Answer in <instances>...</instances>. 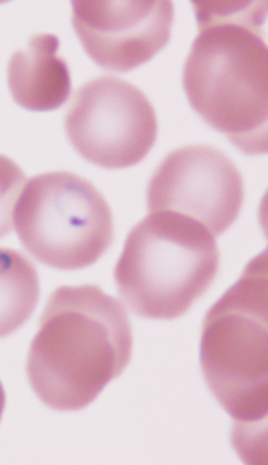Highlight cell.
Returning <instances> with one entry per match:
<instances>
[{"label": "cell", "mask_w": 268, "mask_h": 465, "mask_svg": "<svg viewBox=\"0 0 268 465\" xmlns=\"http://www.w3.org/2000/svg\"><path fill=\"white\" fill-rule=\"evenodd\" d=\"M243 176L236 163L212 145H186L161 161L147 189L150 213L171 212L221 236L243 208Z\"/></svg>", "instance_id": "7"}, {"label": "cell", "mask_w": 268, "mask_h": 465, "mask_svg": "<svg viewBox=\"0 0 268 465\" xmlns=\"http://www.w3.org/2000/svg\"><path fill=\"white\" fill-rule=\"evenodd\" d=\"M199 35L185 65L186 98L247 155L267 153L268 48L260 2H194Z\"/></svg>", "instance_id": "1"}, {"label": "cell", "mask_w": 268, "mask_h": 465, "mask_svg": "<svg viewBox=\"0 0 268 465\" xmlns=\"http://www.w3.org/2000/svg\"><path fill=\"white\" fill-rule=\"evenodd\" d=\"M25 181L19 165L0 154V239L6 237L15 227V212Z\"/></svg>", "instance_id": "11"}, {"label": "cell", "mask_w": 268, "mask_h": 465, "mask_svg": "<svg viewBox=\"0 0 268 465\" xmlns=\"http://www.w3.org/2000/svg\"><path fill=\"white\" fill-rule=\"evenodd\" d=\"M5 405H6V395H5L4 385L0 382V419L4 415Z\"/></svg>", "instance_id": "12"}, {"label": "cell", "mask_w": 268, "mask_h": 465, "mask_svg": "<svg viewBox=\"0 0 268 465\" xmlns=\"http://www.w3.org/2000/svg\"><path fill=\"white\" fill-rule=\"evenodd\" d=\"M58 48L55 35H37L10 58L7 84L13 101L23 109L57 111L70 98V68L58 55Z\"/></svg>", "instance_id": "9"}, {"label": "cell", "mask_w": 268, "mask_h": 465, "mask_svg": "<svg viewBox=\"0 0 268 465\" xmlns=\"http://www.w3.org/2000/svg\"><path fill=\"white\" fill-rule=\"evenodd\" d=\"M65 130L84 160L104 170H122L152 152L158 124L152 102L137 86L101 76L76 91Z\"/></svg>", "instance_id": "6"}, {"label": "cell", "mask_w": 268, "mask_h": 465, "mask_svg": "<svg viewBox=\"0 0 268 465\" xmlns=\"http://www.w3.org/2000/svg\"><path fill=\"white\" fill-rule=\"evenodd\" d=\"M124 305L96 285L61 286L48 298L27 357L38 400L60 412L85 409L132 359Z\"/></svg>", "instance_id": "2"}, {"label": "cell", "mask_w": 268, "mask_h": 465, "mask_svg": "<svg viewBox=\"0 0 268 465\" xmlns=\"http://www.w3.org/2000/svg\"><path fill=\"white\" fill-rule=\"evenodd\" d=\"M201 368L206 385L233 419L234 437L265 425L268 413L267 252L247 265L240 280L203 321Z\"/></svg>", "instance_id": "3"}, {"label": "cell", "mask_w": 268, "mask_h": 465, "mask_svg": "<svg viewBox=\"0 0 268 465\" xmlns=\"http://www.w3.org/2000/svg\"><path fill=\"white\" fill-rule=\"evenodd\" d=\"M20 242L38 262L74 271L101 260L114 242L106 199L68 171L37 175L25 186L15 212Z\"/></svg>", "instance_id": "5"}, {"label": "cell", "mask_w": 268, "mask_h": 465, "mask_svg": "<svg viewBox=\"0 0 268 465\" xmlns=\"http://www.w3.org/2000/svg\"><path fill=\"white\" fill-rule=\"evenodd\" d=\"M168 0H75L73 25L84 50L102 70L129 73L170 43Z\"/></svg>", "instance_id": "8"}, {"label": "cell", "mask_w": 268, "mask_h": 465, "mask_svg": "<svg viewBox=\"0 0 268 465\" xmlns=\"http://www.w3.org/2000/svg\"><path fill=\"white\" fill-rule=\"evenodd\" d=\"M40 299V278L29 258L0 249V339L27 323Z\"/></svg>", "instance_id": "10"}, {"label": "cell", "mask_w": 268, "mask_h": 465, "mask_svg": "<svg viewBox=\"0 0 268 465\" xmlns=\"http://www.w3.org/2000/svg\"><path fill=\"white\" fill-rule=\"evenodd\" d=\"M218 244L208 229L183 214L150 213L133 227L114 270L117 292L140 318L173 321L211 288Z\"/></svg>", "instance_id": "4"}]
</instances>
